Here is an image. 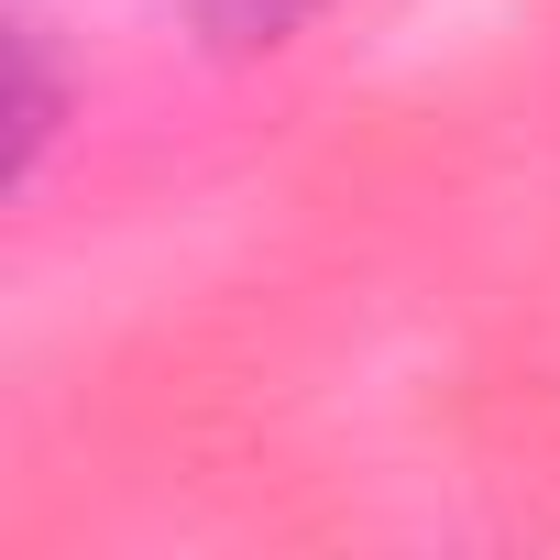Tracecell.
<instances>
[{
	"mask_svg": "<svg viewBox=\"0 0 560 560\" xmlns=\"http://www.w3.org/2000/svg\"><path fill=\"white\" fill-rule=\"evenodd\" d=\"M319 12H330V0H187V23H198L209 45H231V56L287 45V34H308Z\"/></svg>",
	"mask_w": 560,
	"mask_h": 560,
	"instance_id": "6da1fadb",
	"label": "cell"
}]
</instances>
